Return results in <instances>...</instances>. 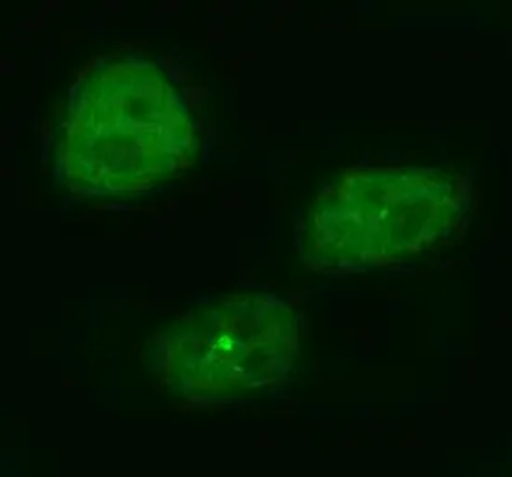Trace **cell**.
<instances>
[{
  "label": "cell",
  "instance_id": "cell-1",
  "mask_svg": "<svg viewBox=\"0 0 512 477\" xmlns=\"http://www.w3.org/2000/svg\"><path fill=\"white\" fill-rule=\"evenodd\" d=\"M200 138L161 64L114 49L82 64L62 99L54 172L79 198L144 192L190 168Z\"/></svg>",
  "mask_w": 512,
  "mask_h": 477
},
{
  "label": "cell",
  "instance_id": "cell-2",
  "mask_svg": "<svg viewBox=\"0 0 512 477\" xmlns=\"http://www.w3.org/2000/svg\"><path fill=\"white\" fill-rule=\"evenodd\" d=\"M472 200V181L442 166L345 168L308 205L298 254L330 276L393 267L447 245Z\"/></svg>",
  "mask_w": 512,
  "mask_h": 477
},
{
  "label": "cell",
  "instance_id": "cell-3",
  "mask_svg": "<svg viewBox=\"0 0 512 477\" xmlns=\"http://www.w3.org/2000/svg\"><path fill=\"white\" fill-rule=\"evenodd\" d=\"M302 323L297 306L272 291L203 300L149 343L153 382L179 403L215 409L269 396L297 369Z\"/></svg>",
  "mask_w": 512,
  "mask_h": 477
}]
</instances>
